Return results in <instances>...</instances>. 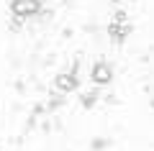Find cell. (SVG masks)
I'll use <instances>...</instances> for the list:
<instances>
[{
  "instance_id": "cell-4",
  "label": "cell",
  "mask_w": 154,
  "mask_h": 151,
  "mask_svg": "<svg viewBox=\"0 0 154 151\" xmlns=\"http://www.w3.org/2000/svg\"><path fill=\"white\" fill-rule=\"evenodd\" d=\"M128 31H131V26H126V23L121 26L118 21H113V23L108 26V33H110V36H116V38H123V36H126Z\"/></svg>"
},
{
  "instance_id": "cell-6",
  "label": "cell",
  "mask_w": 154,
  "mask_h": 151,
  "mask_svg": "<svg viewBox=\"0 0 154 151\" xmlns=\"http://www.w3.org/2000/svg\"><path fill=\"white\" fill-rule=\"evenodd\" d=\"M21 23H23V16H13V23H11V28H13V31H18V28H21Z\"/></svg>"
},
{
  "instance_id": "cell-5",
  "label": "cell",
  "mask_w": 154,
  "mask_h": 151,
  "mask_svg": "<svg viewBox=\"0 0 154 151\" xmlns=\"http://www.w3.org/2000/svg\"><path fill=\"white\" fill-rule=\"evenodd\" d=\"M95 97H98V92H85V95H82V105H85V108H93Z\"/></svg>"
},
{
  "instance_id": "cell-1",
  "label": "cell",
  "mask_w": 154,
  "mask_h": 151,
  "mask_svg": "<svg viewBox=\"0 0 154 151\" xmlns=\"http://www.w3.org/2000/svg\"><path fill=\"white\" fill-rule=\"evenodd\" d=\"M38 8H41V3H38V0H13L11 11H13V16L28 18V16H36Z\"/></svg>"
},
{
  "instance_id": "cell-2",
  "label": "cell",
  "mask_w": 154,
  "mask_h": 151,
  "mask_svg": "<svg viewBox=\"0 0 154 151\" xmlns=\"http://www.w3.org/2000/svg\"><path fill=\"white\" fill-rule=\"evenodd\" d=\"M110 77H113V69H110L105 62H98V64L93 67V82L95 85H105V82H110Z\"/></svg>"
},
{
  "instance_id": "cell-3",
  "label": "cell",
  "mask_w": 154,
  "mask_h": 151,
  "mask_svg": "<svg viewBox=\"0 0 154 151\" xmlns=\"http://www.w3.org/2000/svg\"><path fill=\"white\" fill-rule=\"evenodd\" d=\"M57 90L59 92H72L77 87V77H75V72H62L59 77H57Z\"/></svg>"
}]
</instances>
